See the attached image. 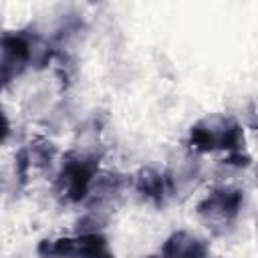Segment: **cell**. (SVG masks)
Returning <instances> with one entry per match:
<instances>
[{
	"label": "cell",
	"mask_w": 258,
	"mask_h": 258,
	"mask_svg": "<svg viewBox=\"0 0 258 258\" xmlns=\"http://www.w3.org/2000/svg\"><path fill=\"white\" fill-rule=\"evenodd\" d=\"M187 143L202 153L216 151V149H226L228 153H238L244 151L246 139H244V129L234 117L226 115H214L198 121L189 129V139Z\"/></svg>",
	"instance_id": "obj_1"
},
{
	"label": "cell",
	"mask_w": 258,
	"mask_h": 258,
	"mask_svg": "<svg viewBox=\"0 0 258 258\" xmlns=\"http://www.w3.org/2000/svg\"><path fill=\"white\" fill-rule=\"evenodd\" d=\"M99 171V157L91 153H69L58 173V187L69 202H81L91 191Z\"/></svg>",
	"instance_id": "obj_2"
},
{
	"label": "cell",
	"mask_w": 258,
	"mask_h": 258,
	"mask_svg": "<svg viewBox=\"0 0 258 258\" xmlns=\"http://www.w3.org/2000/svg\"><path fill=\"white\" fill-rule=\"evenodd\" d=\"M34 58V42L24 32H6L0 36V91L18 77Z\"/></svg>",
	"instance_id": "obj_3"
},
{
	"label": "cell",
	"mask_w": 258,
	"mask_h": 258,
	"mask_svg": "<svg viewBox=\"0 0 258 258\" xmlns=\"http://www.w3.org/2000/svg\"><path fill=\"white\" fill-rule=\"evenodd\" d=\"M244 204V191L238 187H216L212 189L200 204L198 214L208 222H222L230 224L238 218Z\"/></svg>",
	"instance_id": "obj_4"
},
{
	"label": "cell",
	"mask_w": 258,
	"mask_h": 258,
	"mask_svg": "<svg viewBox=\"0 0 258 258\" xmlns=\"http://www.w3.org/2000/svg\"><path fill=\"white\" fill-rule=\"evenodd\" d=\"M159 258H210V248L200 236L179 230L163 242Z\"/></svg>",
	"instance_id": "obj_5"
},
{
	"label": "cell",
	"mask_w": 258,
	"mask_h": 258,
	"mask_svg": "<svg viewBox=\"0 0 258 258\" xmlns=\"http://www.w3.org/2000/svg\"><path fill=\"white\" fill-rule=\"evenodd\" d=\"M135 189L143 198L151 200L155 206H161L163 196H165V177L159 171H155L151 167H145L135 175Z\"/></svg>",
	"instance_id": "obj_6"
},
{
	"label": "cell",
	"mask_w": 258,
	"mask_h": 258,
	"mask_svg": "<svg viewBox=\"0 0 258 258\" xmlns=\"http://www.w3.org/2000/svg\"><path fill=\"white\" fill-rule=\"evenodd\" d=\"M16 173H18V177H20V181L24 183L26 181V177H28V167L32 165V155H30V151L26 149V147H22L18 153H16Z\"/></svg>",
	"instance_id": "obj_7"
},
{
	"label": "cell",
	"mask_w": 258,
	"mask_h": 258,
	"mask_svg": "<svg viewBox=\"0 0 258 258\" xmlns=\"http://www.w3.org/2000/svg\"><path fill=\"white\" fill-rule=\"evenodd\" d=\"M8 135H10V123H8V117H6V113L0 105V145L8 139Z\"/></svg>",
	"instance_id": "obj_8"
}]
</instances>
